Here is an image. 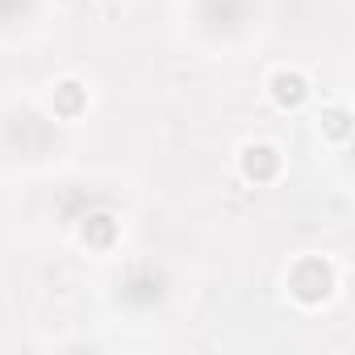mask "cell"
Here are the masks:
<instances>
[{
	"label": "cell",
	"mask_w": 355,
	"mask_h": 355,
	"mask_svg": "<svg viewBox=\"0 0 355 355\" xmlns=\"http://www.w3.org/2000/svg\"><path fill=\"white\" fill-rule=\"evenodd\" d=\"M293 293H297L301 301H322V297L330 293V268H326L322 259L297 263V272H293Z\"/></svg>",
	"instance_id": "6da1fadb"
},
{
	"label": "cell",
	"mask_w": 355,
	"mask_h": 355,
	"mask_svg": "<svg viewBox=\"0 0 355 355\" xmlns=\"http://www.w3.org/2000/svg\"><path fill=\"white\" fill-rule=\"evenodd\" d=\"M125 297H130L134 305H150V301H159V297H163V276H155V268L134 272V276L125 280Z\"/></svg>",
	"instance_id": "7a4b0ae2"
},
{
	"label": "cell",
	"mask_w": 355,
	"mask_h": 355,
	"mask_svg": "<svg viewBox=\"0 0 355 355\" xmlns=\"http://www.w3.org/2000/svg\"><path fill=\"white\" fill-rule=\"evenodd\" d=\"M276 167H280V155H276L272 146H247V155H243V171L251 175V180H272Z\"/></svg>",
	"instance_id": "3957f363"
},
{
	"label": "cell",
	"mask_w": 355,
	"mask_h": 355,
	"mask_svg": "<svg viewBox=\"0 0 355 355\" xmlns=\"http://www.w3.org/2000/svg\"><path fill=\"white\" fill-rule=\"evenodd\" d=\"M272 96H276L280 105H301V101H305V80H301L297 71H280V76L272 80Z\"/></svg>",
	"instance_id": "277c9868"
},
{
	"label": "cell",
	"mask_w": 355,
	"mask_h": 355,
	"mask_svg": "<svg viewBox=\"0 0 355 355\" xmlns=\"http://www.w3.org/2000/svg\"><path fill=\"white\" fill-rule=\"evenodd\" d=\"M113 234H117V222H113L109 214H92V218H84V239H88V243L109 247V243H113Z\"/></svg>",
	"instance_id": "5b68a950"
},
{
	"label": "cell",
	"mask_w": 355,
	"mask_h": 355,
	"mask_svg": "<svg viewBox=\"0 0 355 355\" xmlns=\"http://www.w3.org/2000/svg\"><path fill=\"white\" fill-rule=\"evenodd\" d=\"M80 105H84V92H80V84H63V88H59V96H55V109H59L63 117H71Z\"/></svg>",
	"instance_id": "8992f818"
},
{
	"label": "cell",
	"mask_w": 355,
	"mask_h": 355,
	"mask_svg": "<svg viewBox=\"0 0 355 355\" xmlns=\"http://www.w3.org/2000/svg\"><path fill=\"white\" fill-rule=\"evenodd\" d=\"M30 13V0H0V26H13Z\"/></svg>",
	"instance_id": "52a82bcc"
}]
</instances>
